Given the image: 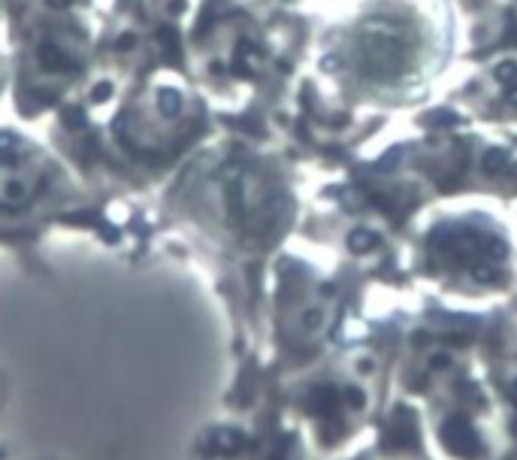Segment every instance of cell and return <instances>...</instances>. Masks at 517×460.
Returning a JSON list of instances; mask_svg holds the SVG:
<instances>
[{
    "instance_id": "obj_1",
    "label": "cell",
    "mask_w": 517,
    "mask_h": 460,
    "mask_svg": "<svg viewBox=\"0 0 517 460\" xmlns=\"http://www.w3.org/2000/svg\"><path fill=\"white\" fill-rule=\"evenodd\" d=\"M40 67L43 70H67V58H64V52L58 49V45H52V43H45L43 49H40Z\"/></svg>"
},
{
    "instance_id": "obj_2",
    "label": "cell",
    "mask_w": 517,
    "mask_h": 460,
    "mask_svg": "<svg viewBox=\"0 0 517 460\" xmlns=\"http://www.w3.org/2000/svg\"><path fill=\"white\" fill-rule=\"evenodd\" d=\"M157 109H161L164 115H179L182 112V94L176 88H161L157 91Z\"/></svg>"
},
{
    "instance_id": "obj_3",
    "label": "cell",
    "mask_w": 517,
    "mask_h": 460,
    "mask_svg": "<svg viewBox=\"0 0 517 460\" xmlns=\"http://www.w3.org/2000/svg\"><path fill=\"white\" fill-rule=\"evenodd\" d=\"M30 197V185L25 179H10L3 185V200L6 203H25Z\"/></svg>"
},
{
    "instance_id": "obj_4",
    "label": "cell",
    "mask_w": 517,
    "mask_h": 460,
    "mask_svg": "<svg viewBox=\"0 0 517 460\" xmlns=\"http://www.w3.org/2000/svg\"><path fill=\"white\" fill-rule=\"evenodd\" d=\"M112 97V82H100L94 91H91V101L94 103H103V101H109Z\"/></svg>"
},
{
    "instance_id": "obj_5",
    "label": "cell",
    "mask_w": 517,
    "mask_h": 460,
    "mask_svg": "<svg viewBox=\"0 0 517 460\" xmlns=\"http://www.w3.org/2000/svg\"><path fill=\"white\" fill-rule=\"evenodd\" d=\"M64 121L70 127H82V125H85V115H82L79 109H70V112H64Z\"/></svg>"
},
{
    "instance_id": "obj_6",
    "label": "cell",
    "mask_w": 517,
    "mask_h": 460,
    "mask_svg": "<svg viewBox=\"0 0 517 460\" xmlns=\"http://www.w3.org/2000/svg\"><path fill=\"white\" fill-rule=\"evenodd\" d=\"M12 145H19V136H12L10 130H0V149H12Z\"/></svg>"
},
{
    "instance_id": "obj_7",
    "label": "cell",
    "mask_w": 517,
    "mask_h": 460,
    "mask_svg": "<svg viewBox=\"0 0 517 460\" xmlns=\"http://www.w3.org/2000/svg\"><path fill=\"white\" fill-rule=\"evenodd\" d=\"M133 45V34H124V40H121V49H131Z\"/></svg>"
},
{
    "instance_id": "obj_8",
    "label": "cell",
    "mask_w": 517,
    "mask_h": 460,
    "mask_svg": "<svg viewBox=\"0 0 517 460\" xmlns=\"http://www.w3.org/2000/svg\"><path fill=\"white\" fill-rule=\"evenodd\" d=\"M49 3H52V6H67L70 0H49Z\"/></svg>"
}]
</instances>
